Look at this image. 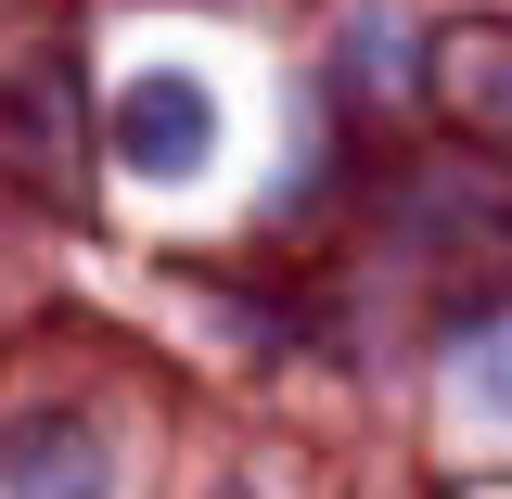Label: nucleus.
Returning a JSON list of instances; mask_svg holds the SVG:
<instances>
[{
  "label": "nucleus",
  "instance_id": "obj_3",
  "mask_svg": "<svg viewBox=\"0 0 512 499\" xmlns=\"http://www.w3.org/2000/svg\"><path fill=\"white\" fill-rule=\"evenodd\" d=\"M474 397L512 423V320H500V333H474Z\"/></svg>",
  "mask_w": 512,
  "mask_h": 499
},
{
  "label": "nucleus",
  "instance_id": "obj_1",
  "mask_svg": "<svg viewBox=\"0 0 512 499\" xmlns=\"http://www.w3.org/2000/svg\"><path fill=\"white\" fill-rule=\"evenodd\" d=\"M116 154H128V180H192V167L218 154V90H205L192 64L128 77V103H116Z\"/></svg>",
  "mask_w": 512,
  "mask_h": 499
},
{
  "label": "nucleus",
  "instance_id": "obj_2",
  "mask_svg": "<svg viewBox=\"0 0 512 499\" xmlns=\"http://www.w3.org/2000/svg\"><path fill=\"white\" fill-rule=\"evenodd\" d=\"M0 499H116V461H103L90 423L39 410V423H13V436H0Z\"/></svg>",
  "mask_w": 512,
  "mask_h": 499
}]
</instances>
